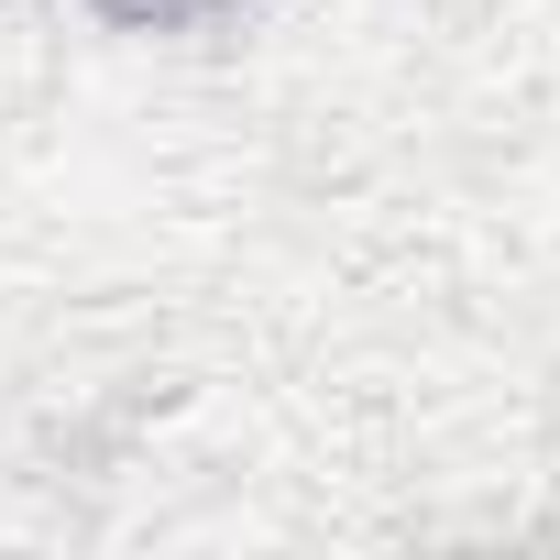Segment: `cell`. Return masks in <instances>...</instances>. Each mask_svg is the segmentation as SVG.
Segmentation results:
<instances>
[{
	"label": "cell",
	"mask_w": 560,
	"mask_h": 560,
	"mask_svg": "<svg viewBox=\"0 0 560 560\" xmlns=\"http://www.w3.org/2000/svg\"><path fill=\"white\" fill-rule=\"evenodd\" d=\"M100 12H121V23H198V12H220V0H100Z\"/></svg>",
	"instance_id": "1"
}]
</instances>
